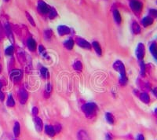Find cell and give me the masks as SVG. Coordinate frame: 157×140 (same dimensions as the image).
I'll return each instance as SVG.
<instances>
[{
	"label": "cell",
	"instance_id": "obj_39",
	"mask_svg": "<svg viewBox=\"0 0 157 140\" xmlns=\"http://www.w3.org/2000/svg\"><path fill=\"white\" fill-rule=\"evenodd\" d=\"M106 140H112V137L110 134H106Z\"/></svg>",
	"mask_w": 157,
	"mask_h": 140
},
{
	"label": "cell",
	"instance_id": "obj_17",
	"mask_svg": "<svg viewBox=\"0 0 157 140\" xmlns=\"http://www.w3.org/2000/svg\"><path fill=\"white\" fill-rule=\"evenodd\" d=\"M78 139L79 140H90L88 135L84 131H80L78 133Z\"/></svg>",
	"mask_w": 157,
	"mask_h": 140
},
{
	"label": "cell",
	"instance_id": "obj_29",
	"mask_svg": "<svg viewBox=\"0 0 157 140\" xmlns=\"http://www.w3.org/2000/svg\"><path fill=\"white\" fill-rule=\"evenodd\" d=\"M26 17H27V18H28V21L30 22L31 24H32L33 26H35V23L34 20H33L32 17L31 16L30 13H28V12H26Z\"/></svg>",
	"mask_w": 157,
	"mask_h": 140
},
{
	"label": "cell",
	"instance_id": "obj_28",
	"mask_svg": "<svg viewBox=\"0 0 157 140\" xmlns=\"http://www.w3.org/2000/svg\"><path fill=\"white\" fill-rule=\"evenodd\" d=\"M13 51H14V49H13V46H10V47H8L6 49V52H5V53H6V54L8 55V56H11V55H13Z\"/></svg>",
	"mask_w": 157,
	"mask_h": 140
},
{
	"label": "cell",
	"instance_id": "obj_3",
	"mask_svg": "<svg viewBox=\"0 0 157 140\" xmlns=\"http://www.w3.org/2000/svg\"><path fill=\"white\" fill-rule=\"evenodd\" d=\"M130 9H131L134 13H141V11L142 10L143 4H142V2H139V1L132 0V1H130Z\"/></svg>",
	"mask_w": 157,
	"mask_h": 140
},
{
	"label": "cell",
	"instance_id": "obj_7",
	"mask_svg": "<svg viewBox=\"0 0 157 140\" xmlns=\"http://www.w3.org/2000/svg\"><path fill=\"white\" fill-rule=\"evenodd\" d=\"M18 98L19 101L21 104H25L26 101H28V93L25 89L21 88L18 92Z\"/></svg>",
	"mask_w": 157,
	"mask_h": 140
},
{
	"label": "cell",
	"instance_id": "obj_31",
	"mask_svg": "<svg viewBox=\"0 0 157 140\" xmlns=\"http://www.w3.org/2000/svg\"><path fill=\"white\" fill-rule=\"evenodd\" d=\"M140 66H141V75L144 76V73H145V65H144V63L143 61H141L140 62Z\"/></svg>",
	"mask_w": 157,
	"mask_h": 140
},
{
	"label": "cell",
	"instance_id": "obj_40",
	"mask_svg": "<svg viewBox=\"0 0 157 140\" xmlns=\"http://www.w3.org/2000/svg\"><path fill=\"white\" fill-rule=\"evenodd\" d=\"M153 93H154V95H155L157 97V87H156V88L154 89V90H153Z\"/></svg>",
	"mask_w": 157,
	"mask_h": 140
},
{
	"label": "cell",
	"instance_id": "obj_4",
	"mask_svg": "<svg viewBox=\"0 0 157 140\" xmlns=\"http://www.w3.org/2000/svg\"><path fill=\"white\" fill-rule=\"evenodd\" d=\"M11 80L14 83L19 82L22 78V72L20 69H14L12 70L10 75Z\"/></svg>",
	"mask_w": 157,
	"mask_h": 140
},
{
	"label": "cell",
	"instance_id": "obj_35",
	"mask_svg": "<svg viewBox=\"0 0 157 140\" xmlns=\"http://www.w3.org/2000/svg\"><path fill=\"white\" fill-rule=\"evenodd\" d=\"M54 129L56 131V133L57 132H60V131H61V126H60V124L55 125V126H54Z\"/></svg>",
	"mask_w": 157,
	"mask_h": 140
},
{
	"label": "cell",
	"instance_id": "obj_16",
	"mask_svg": "<svg viewBox=\"0 0 157 140\" xmlns=\"http://www.w3.org/2000/svg\"><path fill=\"white\" fill-rule=\"evenodd\" d=\"M113 17H114L115 21H116L117 24H120L121 22H122V17H121L119 12L117 10H115L113 11Z\"/></svg>",
	"mask_w": 157,
	"mask_h": 140
},
{
	"label": "cell",
	"instance_id": "obj_30",
	"mask_svg": "<svg viewBox=\"0 0 157 140\" xmlns=\"http://www.w3.org/2000/svg\"><path fill=\"white\" fill-rule=\"evenodd\" d=\"M39 54L43 55V56H46V49L44 48L43 45H39Z\"/></svg>",
	"mask_w": 157,
	"mask_h": 140
},
{
	"label": "cell",
	"instance_id": "obj_26",
	"mask_svg": "<svg viewBox=\"0 0 157 140\" xmlns=\"http://www.w3.org/2000/svg\"><path fill=\"white\" fill-rule=\"evenodd\" d=\"M73 68L75 70H76V71H82L83 69V65L82 63L80 62V61H75V63H74L73 65Z\"/></svg>",
	"mask_w": 157,
	"mask_h": 140
},
{
	"label": "cell",
	"instance_id": "obj_43",
	"mask_svg": "<svg viewBox=\"0 0 157 140\" xmlns=\"http://www.w3.org/2000/svg\"><path fill=\"white\" fill-rule=\"evenodd\" d=\"M4 1H5V2H8L9 0H4Z\"/></svg>",
	"mask_w": 157,
	"mask_h": 140
},
{
	"label": "cell",
	"instance_id": "obj_32",
	"mask_svg": "<svg viewBox=\"0 0 157 140\" xmlns=\"http://www.w3.org/2000/svg\"><path fill=\"white\" fill-rule=\"evenodd\" d=\"M50 92H51V84H48L47 86H46V91H45V95L47 96L50 95Z\"/></svg>",
	"mask_w": 157,
	"mask_h": 140
},
{
	"label": "cell",
	"instance_id": "obj_1",
	"mask_svg": "<svg viewBox=\"0 0 157 140\" xmlns=\"http://www.w3.org/2000/svg\"><path fill=\"white\" fill-rule=\"evenodd\" d=\"M113 68L116 71L119 72L120 74V79L119 82L122 85H126L127 83V77L126 74V70H125V66L123 63L121 61H116V62L113 64Z\"/></svg>",
	"mask_w": 157,
	"mask_h": 140
},
{
	"label": "cell",
	"instance_id": "obj_8",
	"mask_svg": "<svg viewBox=\"0 0 157 140\" xmlns=\"http://www.w3.org/2000/svg\"><path fill=\"white\" fill-rule=\"evenodd\" d=\"M75 42H76L78 46H80V47L84 48V49L90 50L91 48V46H92L91 45V43L86 41V40L83 39V38H80V37L76 38V41Z\"/></svg>",
	"mask_w": 157,
	"mask_h": 140
},
{
	"label": "cell",
	"instance_id": "obj_21",
	"mask_svg": "<svg viewBox=\"0 0 157 140\" xmlns=\"http://www.w3.org/2000/svg\"><path fill=\"white\" fill-rule=\"evenodd\" d=\"M64 45H65V47L66 48V49H68V50H70L72 49V48H73V47H74L73 39H68L67 41L65 42Z\"/></svg>",
	"mask_w": 157,
	"mask_h": 140
},
{
	"label": "cell",
	"instance_id": "obj_22",
	"mask_svg": "<svg viewBox=\"0 0 157 140\" xmlns=\"http://www.w3.org/2000/svg\"><path fill=\"white\" fill-rule=\"evenodd\" d=\"M105 118H106V121H107V122L108 124H114L115 119H114V116H113V115H112V113H106Z\"/></svg>",
	"mask_w": 157,
	"mask_h": 140
},
{
	"label": "cell",
	"instance_id": "obj_38",
	"mask_svg": "<svg viewBox=\"0 0 157 140\" xmlns=\"http://www.w3.org/2000/svg\"><path fill=\"white\" fill-rule=\"evenodd\" d=\"M137 140H144V136L142 135V134H139L138 136V137H137Z\"/></svg>",
	"mask_w": 157,
	"mask_h": 140
},
{
	"label": "cell",
	"instance_id": "obj_6",
	"mask_svg": "<svg viewBox=\"0 0 157 140\" xmlns=\"http://www.w3.org/2000/svg\"><path fill=\"white\" fill-rule=\"evenodd\" d=\"M38 10L43 14H46V13H49V12H50V7L44 1L39 0L38 2Z\"/></svg>",
	"mask_w": 157,
	"mask_h": 140
},
{
	"label": "cell",
	"instance_id": "obj_25",
	"mask_svg": "<svg viewBox=\"0 0 157 140\" xmlns=\"http://www.w3.org/2000/svg\"><path fill=\"white\" fill-rule=\"evenodd\" d=\"M6 31H7V36H8V37L10 38V40H11L12 42H13V34H12V32H11L10 26V24H6Z\"/></svg>",
	"mask_w": 157,
	"mask_h": 140
},
{
	"label": "cell",
	"instance_id": "obj_36",
	"mask_svg": "<svg viewBox=\"0 0 157 140\" xmlns=\"http://www.w3.org/2000/svg\"><path fill=\"white\" fill-rule=\"evenodd\" d=\"M39 113V110H38V108L37 107H33L32 109V115L34 116H36L37 114Z\"/></svg>",
	"mask_w": 157,
	"mask_h": 140
},
{
	"label": "cell",
	"instance_id": "obj_13",
	"mask_svg": "<svg viewBox=\"0 0 157 140\" xmlns=\"http://www.w3.org/2000/svg\"><path fill=\"white\" fill-rule=\"evenodd\" d=\"M45 132L47 136L50 137H54L56 134V131L54 129V127L51 125H46L45 127Z\"/></svg>",
	"mask_w": 157,
	"mask_h": 140
},
{
	"label": "cell",
	"instance_id": "obj_10",
	"mask_svg": "<svg viewBox=\"0 0 157 140\" xmlns=\"http://www.w3.org/2000/svg\"><path fill=\"white\" fill-rule=\"evenodd\" d=\"M34 124H35V129H36L37 132H42V130H43V124L42 120L39 117H35L34 118Z\"/></svg>",
	"mask_w": 157,
	"mask_h": 140
},
{
	"label": "cell",
	"instance_id": "obj_12",
	"mask_svg": "<svg viewBox=\"0 0 157 140\" xmlns=\"http://www.w3.org/2000/svg\"><path fill=\"white\" fill-rule=\"evenodd\" d=\"M153 21H154V20H153V17H144L143 19L142 20V25L144 26V27H149V26H150L151 24H153Z\"/></svg>",
	"mask_w": 157,
	"mask_h": 140
},
{
	"label": "cell",
	"instance_id": "obj_14",
	"mask_svg": "<svg viewBox=\"0 0 157 140\" xmlns=\"http://www.w3.org/2000/svg\"><path fill=\"white\" fill-rule=\"evenodd\" d=\"M149 50H150L151 54H153V56L154 57L156 60L157 61V44L156 43L153 42L150 44V47H149Z\"/></svg>",
	"mask_w": 157,
	"mask_h": 140
},
{
	"label": "cell",
	"instance_id": "obj_11",
	"mask_svg": "<svg viewBox=\"0 0 157 140\" xmlns=\"http://www.w3.org/2000/svg\"><path fill=\"white\" fill-rule=\"evenodd\" d=\"M27 46H28V48L31 51H35L36 49L37 43L32 38H29L27 41Z\"/></svg>",
	"mask_w": 157,
	"mask_h": 140
},
{
	"label": "cell",
	"instance_id": "obj_5",
	"mask_svg": "<svg viewBox=\"0 0 157 140\" xmlns=\"http://www.w3.org/2000/svg\"><path fill=\"white\" fill-rule=\"evenodd\" d=\"M135 54L136 57H137V58H138V60L142 61V59H143V58H144V54H145V48H144V46L143 43H138L137 49H136Z\"/></svg>",
	"mask_w": 157,
	"mask_h": 140
},
{
	"label": "cell",
	"instance_id": "obj_42",
	"mask_svg": "<svg viewBox=\"0 0 157 140\" xmlns=\"http://www.w3.org/2000/svg\"><path fill=\"white\" fill-rule=\"evenodd\" d=\"M1 70H2V69H1V66H0V73H1Z\"/></svg>",
	"mask_w": 157,
	"mask_h": 140
},
{
	"label": "cell",
	"instance_id": "obj_33",
	"mask_svg": "<svg viewBox=\"0 0 157 140\" xmlns=\"http://www.w3.org/2000/svg\"><path fill=\"white\" fill-rule=\"evenodd\" d=\"M52 31L51 30H46L45 32V38L46 39H50L52 36Z\"/></svg>",
	"mask_w": 157,
	"mask_h": 140
},
{
	"label": "cell",
	"instance_id": "obj_18",
	"mask_svg": "<svg viewBox=\"0 0 157 140\" xmlns=\"http://www.w3.org/2000/svg\"><path fill=\"white\" fill-rule=\"evenodd\" d=\"M132 31H133V33L134 34H139L141 33V27L140 25L138 24V23L137 22H133V24H132L131 26Z\"/></svg>",
	"mask_w": 157,
	"mask_h": 140
},
{
	"label": "cell",
	"instance_id": "obj_27",
	"mask_svg": "<svg viewBox=\"0 0 157 140\" xmlns=\"http://www.w3.org/2000/svg\"><path fill=\"white\" fill-rule=\"evenodd\" d=\"M49 17H50V19H54V18H55V17H57V11L54 8H50V12H49Z\"/></svg>",
	"mask_w": 157,
	"mask_h": 140
},
{
	"label": "cell",
	"instance_id": "obj_2",
	"mask_svg": "<svg viewBox=\"0 0 157 140\" xmlns=\"http://www.w3.org/2000/svg\"><path fill=\"white\" fill-rule=\"evenodd\" d=\"M97 105L94 102H89V103L84 104L82 106L83 112L85 113L86 116L88 117H92L94 115H95L97 112Z\"/></svg>",
	"mask_w": 157,
	"mask_h": 140
},
{
	"label": "cell",
	"instance_id": "obj_24",
	"mask_svg": "<svg viewBox=\"0 0 157 140\" xmlns=\"http://www.w3.org/2000/svg\"><path fill=\"white\" fill-rule=\"evenodd\" d=\"M40 74H41V76L44 79H46L49 76V73H48V69L45 67H42L40 69Z\"/></svg>",
	"mask_w": 157,
	"mask_h": 140
},
{
	"label": "cell",
	"instance_id": "obj_44",
	"mask_svg": "<svg viewBox=\"0 0 157 140\" xmlns=\"http://www.w3.org/2000/svg\"><path fill=\"white\" fill-rule=\"evenodd\" d=\"M156 3H157V2H156Z\"/></svg>",
	"mask_w": 157,
	"mask_h": 140
},
{
	"label": "cell",
	"instance_id": "obj_34",
	"mask_svg": "<svg viewBox=\"0 0 157 140\" xmlns=\"http://www.w3.org/2000/svg\"><path fill=\"white\" fill-rule=\"evenodd\" d=\"M149 13L153 17H157V10H155V9H151L150 10H149Z\"/></svg>",
	"mask_w": 157,
	"mask_h": 140
},
{
	"label": "cell",
	"instance_id": "obj_23",
	"mask_svg": "<svg viewBox=\"0 0 157 140\" xmlns=\"http://www.w3.org/2000/svg\"><path fill=\"white\" fill-rule=\"evenodd\" d=\"M7 105L9 106V107H13V106H15V101H14V99H13L12 95H10L8 96Z\"/></svg>",
	"mask_w": 157,
	"mask_h": 140
},
{
	"label": "cell",
	"instance_id": "obj_15",
	"mask_svg": "<svg viewBox=\"0 0 157 140\" xmlns=\"http://www.w3.org/2000/svg\"><path fill=\"white\" fill-rule=\"evenodd\" d=\"M92 46H93V47H94V49L95 50V51H96L97 55L101 56V54H102V50H101V46H100L99 43L96 41H94L92 43Z\"/></svg>",
	"mask_w": 157,
	"mask_h": 140
},
{
	"label": "cell",
	"instance_id": "obj_19",
	"mask_svg": "<svg viewBox=\"0 0 157 140\" xmlns=\"http://www.w3.org/2000/svg\"><path fill=\"white\" fill-rule=\"evenodd\" d=\"M140 99L145 104H149V101H150V97H149V95H148L147 93L144 92L142 93L140 95Z\"/></svg>",
	"mask_w": 157,
	"mask_h": 140
},
{
	"label": "cell",
	"instance_id": "obj_37",
	"mask_svg": "<svg viewBox=\"0 0 157 140\" xmlns=\"http://www.w3.org/2000/svg\"><path fill=\"white\" fill-rule=\"evenodd\" d=\"M4 93L2 92V91H1V84H0V100H1V101H3V100H4Z\"/></svg>",
	"mask_w": 157,
	"mask_h": 140
},
{
	"label": "cell",
	"instance_id": "obj_20",
	"mask_svg": "<svg viewBox=\"0 0 157 140\" xmlns=\"http://www.w3.org/2000/svg\"><path fill=\"white\" fill-rule=\"evenodd\" d=\"M21 132V127H20V124L18 122H15L14 126H13V134L16 137H18Z\"/></svg>",
	"mask_w": 157,
	"mask_h": 140
},
{
	"label": "cell",
	"instance_id": "obj_41",
	"mask_svg": "<svg viewBox=\"0 0 157 140\" xmlns=\"http://www.w3.org/2000/svg\"><path fill=\"white\" fill-rule=\"evenodd\" d=\"M155 113H156V114H157V109L155 110Z\"/></svg>",
	"mask_w": 157,
	"mask_h": 140
},
{
	"label": "cell",
	"instance_id": "obj_9",
	"mask_svg": "<svg viewBox=\"0 0 157 140\" xmlns=\"http://www.w3.org/2000/svg\"><path fill=\"white\" fill-rule=\"evenodd\" d=\"M57 32L58 34L60 35V36H65V35H68L70 33V28L68 26L60 25L58 26Z\"/></svg>",
	"mask_w": 157,
	"mask_h": 140
}]
</instances>
